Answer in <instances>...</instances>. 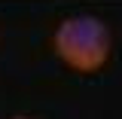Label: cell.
I'll list each match as a JSON object with an SVG mask.
<instances>
[{"label": "cell", "mask_w": 122, "mask_h": 119, "mask_svg": "<svg viewBox=\"0 0 122 119\" xmlns=\"http://www.w3.org/2000/svg\"><path fill=\"white\" fill-rule=\"evenodd\" d=\"M9 119H34V116H9Z\"/></svg>", "instance_id": "2"}, {"label": "cell", "mask_w": 122, "mask_h": 119, "mask_svg": "<svg viewBox=\"0 0 122 119\" xmlns=\"http://www.w3.org/2000/svg\"><path fill=\"white\" fill-rule=\"evenodd\" d=\"M52 49L70 70L76 73H98L110 61L113 37L101 18L95 15H70L52 34Z\"/></svg>", "instance_id": "1"}]
</instances>
